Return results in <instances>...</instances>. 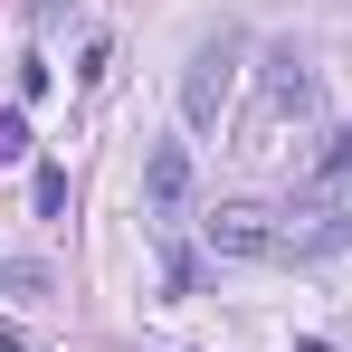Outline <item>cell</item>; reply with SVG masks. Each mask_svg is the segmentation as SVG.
Here are the masks:
<instances>
[{
	"label": "cell",
	"mask_w": 352,
	"mask_h": 352,
	"mask_svg": "<svg viewBox=\"0 0 352 352\" xmlns=\"http://www.w3.org/2000/svg\"><path fill=\"white\" fill-rule=\"evenodd\" d=\"M305 124L314 115V67L295 58V48H276V58H267V115H257V133H276V124Z\"/></svg>",
	"instance_id": "cell-3"
},
{
	"label": "cell",
	"mask_w": 352,
	"mask_h": 352,
	"mask_svg": "<svg viewBox=\"0 0 352 352\" xmlns=\"http://www.w3.org/2000/svg\"><path fill=\"white\" fill-rule=\"evenodd\" d=\"M295 352H333V343H295Z\"/></svg>",
	"instance_id": "cell-9"
},
{
	"label": "cell",
	"mask_w": 352,
	"mask_h": 352,
	"mask_svg": "<svg viewBox=\"0 0 352 352\" xmlns=\"http://www.w3.org/2000/svg\"><path fill=\"white\" fill-rule=\"evenodd\" d=\"M343 181H352V124H333L314 143V162H305V190H343Z\"/></svg>",
	"instance_id": "cell-5"
},
{
	"label": "cell",
	"mask_w": 352,
	"mask_h": 352,
	"mask_svg": "<svg viewBox=\"0 0 352 352\" xmlns=\"http://www.w3.org/2000/svg\"><path fill=\"white\" fill-rule=\"evenodd\" d=\"M229 86H238V38H219V48H200V58L181 67V115L219 124V115H229Z\"/></svg>",
	"instance_id": "cell-2"
},
{
	"label": "cell",
	"mask_w": 352,
	"mask_h": 352,
	"mask_svg": "<svg viewBox=\"0 0 352 352\" xmlns=\"http://www.w3.org/2000/svg\"><path fill=\"white\" fill-rule=\"evenodd\" d=\"M200 238H210V257H295V229L257 200H219L200 219Z\"/></svg>",
	"instance_id": "cell-1"
},
{
	"label": "cell",
	"mask_w": 352,
	"mask_h": 352,
	"mask_svg": "<svg viewBox=\"0 0 352 352\" xmlns=\"http://www.w3.org/2000/svg\"><path fill=\"white\" fill-rule=\"evenodd\" d=\"M181 200H190V143H153L143 153V210L181 219Z\"/></svg>",
	"instance_id": "cell-4"
},
{
	"label": "cell",
	"mask_w": 352,
	"mask_h": 352,
	"mask_svg": "<svg viewBox=\"0 0 352 352\" xmlns=\"http://www.w3.org/2000/svg\"><path fill=\"white\" fill-rule=\"evenodd\" d=\"M0 162H29V115H0Z\"/></svg>",
	"instance_id": "cell-8"
},
{
	"label": "cell",
	"mask_w": 352,
	"mask_h": 352,
	"mask_svg": "<svg viewBox=\"0 0 352 352\" xmlns=\"http://www.w3.org/2000/svg\"><path fill=\"white\" fill-rule=\"evenodd\" d=\"M67 190H76L67 162H38V210H48V219H67Z\"/></svg>",
	"instance_id": "cell-7"
},
{
	"label": "cell",
	"mask_w": 352,
	"mask_h": 352,
	"mask_svg": "<svg viewBox=\"0 0 352 352\" xmlns=\"http://www.w3.org/2000/svg\"><path fill=\"white\" fill-rule=\"evenodd\" d=\"M0 286L19 295V305H48V286H58V276H48L38 257H10V267H0Z\"/></svg>",
	"instance_id": "cell-6"
}]
</instances>
